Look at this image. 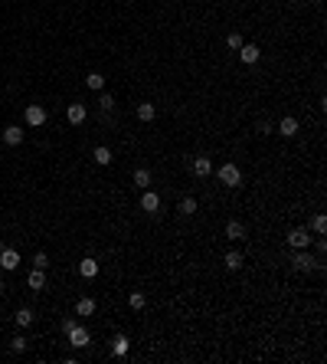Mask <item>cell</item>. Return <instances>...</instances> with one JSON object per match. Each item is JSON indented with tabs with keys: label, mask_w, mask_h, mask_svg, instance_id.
Masks as SVG:
<instances>
[{
	"label": "cell",
	"mask_w": 327,
	"mask_h": 364,
	"mask_svg": "<svg viewBox=\"0 0 327 364\" xmlns=\"http://www.w3.org/2000/svg\"><path fill=\"white\" fill-rule=\"evenodd\" d=\"M216 177L226 184V187H239V184H242V171H239L236 164H223V167L216 171Z\"/></svg>",
	"instance_id": "1"
},
{
	"label": "cell",
	"mask_w": 327,
	"mask_h": 364,
	"mask_svg": "<svg viewBox=\"0 0 327 364\" xmlns=\"http://www.w3.org/2000/svg\"><path fill=\"white\" fill-rule=\"evenodd\" d=\"M66 335H69V345H72V348H85L88 341H92V338H88V332L82 328V325H76V322L66 328Z\"/></svg>",
	"instance_id": "2"
},
{
	"label": "cell",
	"mask_w": 327,
	"mask_h": 364,
	"mask_svg": "<svg viewBox=\"0 0 327 364\" xmlns=\"http://www.w3.org/2000/svg\"><path fill=\"white\" fill-rule=\"evenodd\" d=\"M311 240H314V237H311L304 227H295V230L288 233V243L295 246V249H308V246H311Z\"/></svg>",
	"instance_id": "3"
},
{
	"label": "cell",
	"mask_w": 327,
	"mask_h": 364,
	"mask_svg": "<svg viewBox=\"0 0 327 364\" xmlns=\"http://www.w3.org/2000/svg\"><path fill=\"white\" fill-rule=\"evenodd\" d=\"M295 269H301V272H308V269H318V259H314L308 249H298L295 253Z\"/></svg>",
	"instance_id": "4"
},
{
	"label": "cell",
	"mask_w": 327,
	"mask_h": 364,
	"mask_svg": "<svg viewBox=\"0 0 327 364\" xmlns=\"http://www.w3.org/2000/svg\"><path fill=\"white\" fill-rule=\"evenodd\" d=\"M0 266H3V269H16V266H20V253H16V249H7V246H3V249H0Z\"/></svg>",
	"instance_id": "5"
},
{
	"label": "cell",
	"mask_w": 327,
	"mask_h": 364,
	"mask_svg": "<svg viewBox=\"0 0 327 364\" xmlns=\"http://www.w3.org/2000/svg\"><path fill=\"white\" fill-rule=\"evenodd\" d=\"M85 115H88V112H85V105H82V102H72L69 109H66V119H69L72 125H82V121H85Z\"/></svg>",
	"instance_id": "6"
},
{
	"label": "cell",
	"mask_w": 327,
	"mask_h": 364,
	"mask_svg": "<svg viewBox=\"0 0 327 364\" xmlns=\"http://www.w3.org/2000/svg\"><path fill=\"white\" fill-rule=\"evenodd\" d=\"M141 210H148V214H157L161 210V197H157L154 190H144V197H141Z\"/></svg>",
	"instance_id": "7"
},
{
	"label": "cell",
	"mask_w": 327,
	"mask_h": 364,
	"mask_svg": "<svg viewBox=\"0 0 327 364\" xmlns=\"http://www.w3.org/2000/svg\"><path fill=\"white\" fill-rule=\"evenodd\" d=\"M46 121V109L43 105H26V125H43Z\"/></svg>",
	"instance_id": "8"
},
{
	"label": "cell",
	"mask_w": 327,
	"mask_h": 364,
	"mask_svg": "<svg viewBox=\"0 0 327 364\" xmlns=\"http://www.w3.org/2000/svg\"><path fill=\"white\" fill-rule=\"evenodd\" d=\"M79 272H82V276H85V279H95V276H98V259H92V256H85V259L79 262Z\"/></svg>",
	"instance_id": "9"
},
{
	"label": "cell",
	"mask_w": 327,
	"mask_h": 364,
	"mask_svg": "<svg viewBox=\"0 0 327 364\" xmlns=\"http://www.w3.org/2000/svg\"><path fill=\"white\" fill-rule=\"evenodd\" d=\"M278 131H281V138H291V135H298V119L285 115V119L278 121Z\"/></svg>",
	"instance_id": "10"
},
{
	"label": "cell",
	"mask_w": 327,
	"mask_h": 364,
	"mask_svg": "<svg viewBox=\"0 0 327 364\" xmlns=\"http://www.w3.org/2000/svg\"><path fill=\"white\" fill-rule=\"evenodd\" d=\"M258 56H262V53H258V46H255V43H249V46H239V59H242V63H258Z\"/></svg>",
	"instance_id": "11"
},
{
	"label": "cell",
	"mask_w": 327,
	"mask_h": 364,
	"mask_svg": "<svg viewBox=\"0 0 327 364\" xmlns=\"http://www.w3.org/2000/svg\"><path fill=\"white\" fill-rule=\"evenodd\" d=\"M193 174L196 177H210L213 174V161L210 158H196L193 161Z\"/></svg>",
	"instance_id": "12"
},
{
	"label": "cell",
	"mask_w": 327,
	"mask_h": 364,
	"mask_svg": "<svg viewBox=\"0 0 327 364\" xmlns=\"http://www.w3.org/2000/svg\"><path fill=\"white\" fill-rule=\"evenodd\" d=\"M128 348H131V341H128L125 335H118L115 345H111V355H115V358H125V355H128Z\"/></svg>",
	"instance_id": "13"
},
{
	"label": "cell",
	"mask_w": 327,
	"mask_h": 364,
	"mask_svg": "<svg viewBox=\"0 0 327 364\" xmlns=\"http://www.w3.org/2000/svg\"><path fill=\"white\" fill-rule=\"evenodd\" d=\"M3 141H7V144H20V141H23V131H20V125L3 128Z\"/></svg>",
	"instance_id": "14"
},
{
	"label": "cell",
	"mask_w": 327,
	"mask_h": 364,
	"mask_svg": "<svg viewBox=\"0 0 327 364\" xmlns=\"http://www.w3.org/2000/svg\"><path fill=\"white\" fill-rule=\"evenodd\" d=\"M85 86L92 89V92H101V89H105V76H101V72H88V76H85Z\"/></svg>",
	"instance_id": "15"
},
{
	"label": "cell",
	"mask_w": 327,
	"mask_h": 364,
	"mask_svg": "<svg viewBox=\"0 0 327 364\" xmlns=\"http://www.w3.org/2000/svg\"><path fill=\"white\" fill-rule=\"evenodd\" d=\"M226 237L229 240H242V237H245V227H242L239 220H229L226 223Z\"/></svg>",
	"instance_id": "16"
},
{
	"label": "cell",
	"mask_w": 327,
	"mask_h": 364,
	"mask_svg": "<svg viewBox=\"0 0 327 364\" xmlns=\"http://www.w3.org/2000/svg\"><path fill=\"white\" fill-rule=\"evenodd\" d=\"M134 184H138L141 190L151 187V171H148V167H138V171H134Z\"/></svg>",
	"instance_id": "17"
},
{
	"label": "cell",
	"mask_w": 327,
	"mask_h": 364,
	"mask_svg": "<svg viewBox=\"0 0 327 364\" xmlns=\"http://www.w3.org/2000/svg\"><path fill=\"white\" fill-rule=\"evenodd\" d=\"M26 282H30V289H43L46 285V269H33Z\"/></svg>",
	"instance_id": "18"
},
{
	"label": "cell",
	"mask_w": 327,
	"mask_h": 364,
	"mask_svg": "<svg viewBox=\"0 0 327 364\" xmlns=\"http://www.w3.org/2000/svg\"><path fill=\"white\" fill-rule=\"evenodd\" d=\"M33 318H36V315H33L30 309H20L13 315V322H16V328H26V325H33Z\"/></svg>",
	"instance_id": "19"
},
{
	"label": "cell",
	"mask_w": 327,
	"mask_h": 364,
	"mask_svg": "<svg viewBox=\"0 0 327 364\" xmlns=\"http://www.w3.org/2000/svg\"><path fill=\"white\" fill-rule=\"evenodd\" d=\"M226 269H229V272L242 269V253H236V249H229V253H226Z\"/></svg>",
	"instance_id": "20"
},
{
	"label": "cell",
	"mask_w": 327,
	"mask_h": 364,
	"mask_svg": "<svg viewBox=\"0 0 327 364\" xmlns=\"http://www.w3.org/2000/svg\"><path fill=\"white\" fill-rule=\"evenodd\" d=\"M92 312H95V302H92V299H79V302H76V315L85 318V315H92Z\"/></svg>",
	"instance_id": "21"
},
{
	"label": "cell",
	"mask_w": 327,
	"mask_h": 364,
	"mask_svg": "<svg viewBox=\"0 0 327 364\" xmlns=\"http://www.w3.org/2000/svg\"><path fill=\"white\" fill-rule=\"evenodd\" d=\"M154 115H157V109H154V105H151V102L138 105V119H141V121H151V119H154Z\"/></svg>",
	"instance_id": "22"
},
{
	"label": "cell",
	"mask_w": 327,
	"mask_h": 364,
	"mask_svg": "<svg viewBox=\"0 0 327 364\" xmlns=\"http://www.w3.org/2000/svg\"><path fill=\"white\" fill-rule=\"evenodd\" d=\"M95 161H98L101 167H105V164H111V151L105 148V144H98V148H95Z\"/></svg>",
	"instance_id": "23"
},
{
	"label": "cell",
	"mask_w": 327,
	"mask_h": 364,
	"mask_svg": "<svg viewBox=\"0 0 327 364\" xmlns=\"http://www.w3.org/2000/svg\"><path fill=\"white\" fill-rule=\"evenodd\" d=\"M180 214H183V217H193L196 214V200L193 197H183V200H180Z\"/></svg>",
	"instance_id": "24"
},
{
	"label": "cell",
	"mask_w": 327,
	"mask_h": 364,
	"mask_svg": "<svg viewBox=\"0 0 327 364\" xmlns=\"http://www.w3.org/2000/svg\"><path fill=\"white\" fill-rule=\"evenodd\" d=\"M128 305H131L134 312H141L144 305H148V299H144V292H131V299H128Z\"/></svg>",
	"instance_id": "25"
},
{
	"label": "cell",
	"mask_w": 327,
	"mask_h": 364,
	"mask_svg": "<svg viewBox=\"0 0 327 364\" xmlns=\"http://www.w3.org/2000/svg\"><path fill=\"white\" fill-rule=\"evenodd\" d=\"M311 230L318 233V237H324V233H327V217L318 214V217H314V223H311Z\"/></svg>",
	"instance_id": "26"
},
{
	"label": "cell",
	"mask_w": 327,
	"mask_h": 364,
	"mask_svg": "<svg viewBox=\"0 0 327 364\" xmlns=\"http://www.w3.org/2000/svg\"><path fill=\"white\" fill-rule=\"evenodd\" d=\"M10 351H16V355H23V351H26V338H23V335H16V338L10 341Z\"/></svg>",
	"instance_id": "27"
},
{
	"label": "cell",
	"mask_w": 327,
	"mask_h": 364,
	"mask_svg": "<svg viewBox=\"0 0 327 364\" xmlns=\"http://www.w3.org/2000/svg\"><path fill=\"white\" fill-rule=\"evenodd\" d=\"M98 105H101L105 112H111V109H115V99H111L108 92H101V95H98Z\"/></svg>",
	"instance_id": "28"
},
{
	"label": "cell",
	"mask_w": 327,
	"mask_h": 364,
	"mask_svg": "<svg viewBox=\"0 0 327 364\" xmlns=\"http://www.w3.org/2000/svg\"><path fill=\"white\" fill-rule=\"evenodd\" d=\"M226 46H229V49H239V46H245V43H242L239 33H229V36H226Z\"/></svg>",
	"instance_id": "29"
},
{
	"label": "cell",
	"mask_w": 327,
	"mask_h": 364,
	"mask_svg": "<svg viewBox=\"0 0 327 364\" xmlns=\"http://www.w3.org/2000/svg\"><path fill=\"white\" fill-rule=\"evenodd\" d=\"M46 266H49L46 253H36V256H33V269H46Z\"/></svg>",
	"instance_id": "30"
},
{
	"label": "cell",
	"mask_w": 327,
	"mask_h": 364,
	"mask_svg": "<svg viewBox=\"0 0 327 364\" xmlns=\"http://www.w3.org/2000/svg\"><path fill=\"white\" fill-rule=\"evenodd\" d=\"M3 292H7V285H3V279H0V295H3Z\"/></svg>",
	"instance_id": "31"
}]
</instances>
